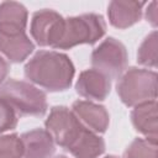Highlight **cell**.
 <instances>
[{
  "label": "cell",
  "mask_w": 158,
  "mask_h": 158,
  "mask_svg": "<svg viewBox=\"0 0 158 158\" xmlns=\"http://www.w3.org/2000/svg\"><path fill=\"white\" fill-rule=\"evenodd\" d=\"M44 126L54 143L74 158H99L105 152L104 138L86 128L67 106H53Z\"/></svg>",
  "instance_id": "obj_1"
},
{
  "label": "cell",
  "mask_w": 158,
  "mask_h": 158,
  "mask_svg": "<svg viewBox=\"0 0 158 158\" xmlns=\"http://www.w3.org/2000/svg\"><path fill=\"white\" fill-rule=\"evenodd\" d=\"M28 12L16 1L0 2V52L12 63H21L33 52L35 43L26 33Z\"/></svg>",
  "instance_id": "obj_2"
},
{
  "label": "cell",
  "mask_w": 158,
  "mask_h": 158,
  "mask_svg": "<svg viewBox=\"0 0 158 158\" xmlns=\"http://www.w3.org/2000/svg\"><path fill=\"white\" fill-rule=\"evenodd\" d=\"M25 77L47 91H65L72 86L75 67L70 58L57 51H38L25 64Z\"/></svg>",
  "instance_id": "obj_3"
},
{
  "label": "cell",
  "mask_w": 158,
  "mask_h": 158,
  "mask_svg": "<svg viewBox=\"0 0 158 158\" xmlns=\"http://www.w3.org/2000/svg\"><path fill=\"white\" fill-rule=\"evenodd\" d=\"M0 98L17 116H43L48 109L46 93L25 80L6 79L0 85Z\"/></svg>",
  "instance_id": "obj_4"
},
{
  "label": "cell",
  "mask_w": 158,
  "mask_h": 158,
  "mask_svg": "<svg viewBox=\"0 0 158 158\" xmlns=\"http://www.w3.org/2000/svg\"><path fill=\"white\" fill-rule=\"evenodd\" d=\"M157 73L151 69L131 67L117 79L116 91L127 107L157 100Z\"/></svg>",
  "instance_id": "obj_5"
},
{
  "label": "cell",
  "mask_w": 158,
  "mask_h": 158,
  "mask_svg": "<svg viewBox=\"0 0 158 158\" xmlns=\"http://www.w3.org/2000/svg\"><path fill=\"white\" fill-rule=\"evenodd\" d=\"M106 32V22L101 15L83 14L64 19L60 42L56 49H70L79 44H94Z\"/></svg>",
  "instance_id": "obj_6"
},
{
  "label": "cell",
  "mask_w": 158,
  "mask_h": 158,
  "mask_svg": "<svg viewBox=\"0 0 158 158\" xmlns=\"http://www.w3.org/2000/svg\"><path fill=\"white\" fill-rule=\"evenodd\" d=\"M128 53L122 42L115 37L104 40L91 53L93 69L102 73L110 80L118 79L127 69Z\"/></svg>",
  "instance_id": "obj_7"
},
{
  "label": "cell",
  "mask_w": 158,
  "mask_h": 158,
  "mask_svg": "<svg viewBox=\"0 0 158 158\" xmlns=\"http://www.w3.org/2000/svg\"><path fill=\"white\" fill-rule=\"evenodd\" d=\"M64 28V17L52 9H42L32 15L30 33L41 47L57 48Z\"/></svg>",
  "instance_id": "obj_8"
},
{
  "label": "cell",
  "mask_w": 158,
  "mask_h": 158,
  "mask_svg": "<svg viewBox=\"0 0 158 158\" xmlns=\"http://www.w3.org/2000/svg\"><path fill=\"white\" fill-rule=\"evenodd\" d=\"M75 91L89 101H102L111 91V80L95 69H86L79 74L75 83Z\"/></svg>",
  "instance_id": "obj_9"
},
{
  "label": "cell",
  "mask_w": 158,
  "mask_h": 158,
  "mask_svg": "<svg viewBox=\"0 0 158 158\" xmlns=\"http://www.w3.org/2000/svg\"><path fill=\"white\" fill-rule=\"evenodd\" d=\"M72 111L79 121L95 133H104L109 128L110 115L105 106L89 100H77L72 105Z\"/></svg>",
  "instance_id": "obj_10"
},
{
  "label": "cell",
  "mask_w": 158,
  "mask_h": 158,
  "mask_svg": "<svg viewBox=\"0 0 158 158\" xmlns=\"http://www.w3.org/2000/svg\"><path fill=\"white\" fill-rule=\"evenodd\" d=\"M144 6L146 2L142 1L114 0L107 6L109 21L116 28H128L141 20Z\"/></svg>",
  "instance_id": "obj_11"
},
{
  "label": "cell",
  "mask_w": 158,
  "mask_h": 158,
  "mask_svg": "<svg viewBox=\"0 0 158 158\" xmlns=\"http://www.w3.org/2000/svg\"><path fill=\"white\" fill-rule=\"evenodd\" d=\"M23 158H52L56 143L46 128H35L22 133Z\"/></svg>",
  "instance_id": "obj_12"
},
{
  "label": "cell",
  "mask_w": 158,
  "mask_h": 158,
  "mask_svg": "<svg viewBox=\"0 0 158 158\" xmlns=\"http://www.w3.org/2000/svg\"><path fill=\"white\" fill-rule=\"evenodd\" d=\"M131 122L137 132L144 136L146 139L157 143V100L137 105L131 111Z\"/></svg>",
  "instance_id": "obj_13"
},
{
  "label": "cell",
  "mask_w": 158,
  "mask_h": 158,
  "mask_svg": "<svg viewBox=\"0 0 158 158\" xmlns=\"http://www.w3.org/2000/svg\"><path fill=\"white\" fill-rule=\"evenodd\" d=\"M158 62V36L157 31L153 30L148 33L137 51V63L147 68H157Z\"/></svg>",
  "instance_id": "obj_14"
},
{
  "label": "cell",
  "mask_w": 158,
  "mask_h": 158,
  "mask_svg": "<svg viewBox=\"0 0 158 158\" xmlns=\"http://www.w3.org/2000/svg\"><path fill=\"white\" fill-rule=\"evenodd\" d=\"M123 158H157V143L146 138H135L126 148Z\"/></svg>",
  "instance_id": "obj_15"
},
{
  "label": "cell",
  "mask_w": 158,
  "mask_h": 158,
  "mask_svg": "<svg viewBox=\"0 0 158 158\" xmlns=\"http://www.w3.org/2000/svg\"><path fill=\"white\" fill-rule=\"evenodd\" d=\"M0 158H23L22 141L17 133L0 136Z\"/></svg>",
  "instance_id": "obj_16"
},
{
  "label": "cell",
  "mask_w": 158,
  "mask_h": 158,
  "mask_svg": "<svg viewBox=\"0 0 158 158\" xmlns=\"http://www.w3.org/2000/svg\"><path fill=\"white\" fill-rule=\"evenodd\" d=\"M19 116L14 111V109L0 98V135L14 130L17 126Z\"/></svg>",
  "instance_id": "obj_17"
},
{
  "label": "cell",
  "mask_w": 158,
  "mask_h": 158,
  "mask_svg": "<svg viewBox=\"0 0 158 158\" xmlns=\"http://www.w3.org/2000/svg\"><path fill=\"white\" fill-rule=\"evenodd\" d=\"M146 10H144V17L148 23H151L154 28L158 25V2L152 1L149 4H146Z\"/></svg>",
  "instance_id": "obj_18"
},
{
  "label": "cell",
  "mask_w": 158,
  "mask_h": 158,
  "mask_svg": "<svg viewBox=\"0 0 158 158\" xmlns=\"http://www.w3.org/2000/svg\"><path fill=\"white\" fill-rule=\"evenodd\" d=\"M9 72H10V65H9L7 60L2 56H0V85L6 80Z\"/></svg>",
  "instance_id": "obj_19"
},
{
  "label": "cell",
  "mask_w": 158,
  "mask_h": 158,
  "mask_svg": "<svg viewBox=\"0 0 158 158\" xmlns=\"http://www.w3.org/2000/svg\"><path fill=\"white\" fill-rule=\"evenodd\" d=\"M54 158H68L67 156H64V154H59V156H56Z\"/></svg>",
  "instance_id": "obj_20"
},
{
  "label": "cell",
  "mask_w": 158,
  "mask_h": 158,
  "mask_svg": "<svg viewBox=\"0 0 158 158\" xmlns=\"http://www.w3.org/2000/svg\"><path fill=\"white\" fill-rule=\"evenodd\" d=\"M105 158H118V157H116V156H112V154H111V156H106Z\"/></svg>",
  "instance_id": "obj_21"
}]
</instances>
